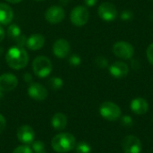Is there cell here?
Instances as JSON below:
<instances>
[{"label": "cell", "instance_id": "cell-4", "mask_svg": "<svg viewBox=\"0 0 153 153\" xmlns=\"http://www.w3.org/2000/svg\"><path fill=\"white\" fill-rule=\"evenodd\" d=\"M100 114L108 121H117L121 117V109L116 103L105 101L100 107Z\"/></svg>", "mask_w": 153, "mask_h": 153}, {"label": "cell", "instance_id": "cell-36", "mask_svg": "<svg viewBox=\"0 0 153 153\" xmlns=\"http://www.w3.org/2000/svg\"><path fill=\"white\" fill-rule=\"evenodd\" d=\"M2 97H3V91H2L0 90V99H1Z\"/></svg>", "mask_w": 153, "mask_h": 153}, {"label": "cell", "instance_id": "cell-17", "mask_svg": "<svg viewBox=\"0 0 153 153\" xmlns=\"http://www.w3.org/2000/svg\"><path fill=\"white\" fill-rule=\"evenodd\" d=\"M13 19V11L8 4L0 3V25H7Z\"/></svg>", "mask_w": 153, "mask_h": 153}, {"label": "cell", "instance_id": "cell-29", "mask_svg": "<svg viewBox=\"0 0 153 153\" xmlns=\"http://www.w3.org/2000/svg\"><path fill=\"white\" fill-rule=\"evenodd\" d=\"M5 126H6V120L4 117L0 114V134L4 132V130L5 129Z\"/></svg>", "mask_w": 153, "mask_h": 153}, {"label": "cell", "instance_id": "cell-22", "mask_svg": "<svg viewBox=\"0 0 153 153\" xmlns=\"http://www.w3.org/2000/svg\"><path fill=\"white\" fill-rule=\"evenodd\" d=\"M68 62L72 66H79L81 65V63H82V58H81V56L79 55L73 54V55H71L69 56Z\"/></svg>", "mask_w": 153, "mask_h": 153}, {"label": "cell", "instance_id": "cell-28", "mask_svg": "<svg viewBox=\"0 0 153 153\" xmlns=\"http://www.w3.org/2000/svg\"><path fill=\"white\" fill-rule=\"evenodd\" d=\"M146 55H147V58L149 62L153 65V43L148 46L147 50H146Z\"/></svg>", "mask_w": 153, "mask_h": 153}, {"label": "cell", "instance_id": "cell-18", "mask_svg": "<svg viewBox=\"0 0 153 153\" xmlns=\"http://www.w3.org/2000/svg\"><path fill=\"white\" fill-rule=\"evenodd\" d=\"M51 125L55 130H64L67 125V117L63 113H56L51 119Z\"/></svg>", "mask_w": 153, "mask_h": 153}, {"label": "cell", "instance_id": "cell-11", "mask_svg": "<svg viewBox=\"0 0 153 153\" xmlns=\"http://www.w3.org/2000/svg\"><path fill=\"white\" fill-rule=\"evenodd\" d=\"M70 43L65 39H58L53 44V53L59 59L67 57L70 53Z\"/></svg>", "mask_w": 153, "mask_h": 153}, {"label": "cell", "instance_id": "cell-5", "mask_svg": "<svg viewBox=\"0 0 153 153\" xmlns=\"http://www.w3.org/2000/svg\"><path fill=\"white\" fill-rule=\"evenodd\" d=\"M90 18V13L87 7L83 5L75 6L70 13V20L71 22L78 27H82L85 25Z\"/></svg>", "mask_w": 153, "mask_h": 153}, {"label": "cell", "instance_id": "cell-21", "mask_svg": "<svg viewBox=\"0 0 153 153\" xmlns=\"http://www.w3.org/2000/svg\"><path fill=\"white\" fill-rule=\"evenodd\" d=\"M75 152L76 153H91V148L89 143L85 142H81L77 145H75Z\"/></svg>", "mask_w": 153, "mask_h": 153}, {"label": "cell", "instance_id": "cell-2", "mask_svg": "<svg viewBox=\"0 0 153 153\" xmlns=\"http://www.w3.org/2000/svg\"><path fill=\"white\" fill-rule=\"evenodd\" d=\"M75 137L69 133L56 134L51 141V146L56 152L66 153L75 148Z\"/></svg>", "mask_w": 153, "mask_h": 153}, {"label": "cell", "instance_id": "cell-34", "mask_svg": "<svg viewBox=\"0 0 153 153\" xmlns=\"http://www.w3.org/2000/svg\"><path fill=\"white\" fill-rule=\"evenodd\" d=\"M5 1H7L8 3H11V4H18V3L22 2V0H5Z\"/></svg>", "mask_w": 153, "mask_h": 153}, {"label": "cell", "instance_id": "cell-15", "mask_svg": "<svg viewBox=\"0 0 153 153\" xmlns=\"http://www.w3.org/2000/svg\"><path fill=\"white\" fill-rule=\"evenodd\" d=\"M45 45V37L40 33L31 34L26 39L25 46L31 51H37L42 48Z\"/></svg>", "mask_w": 153, "mask_h": 153}, {"label": "cell", "instance_id": "cell-35", "mask_svg": "<svg viewBox=\"0 0 153 153\" xmlns=\"http://www.w3.org/2000/svg\"><path fill=\"white\" fill-rule=\"evenodd\" d=\"M3 52H4V48L2 47H0V56L3 54Z\"/></svg>", "mask_w": 153, "mask_h": 153}, {"label": "cell", "instance_id": "cell-23", "mask_svg": "<svg viewBox=\"0 0 153 153\" xmlns=\"http://www.w3.org/2000/svg\"><path fill=\"white\" fill-rule=\"evenodd\" d=\"M95 63L100 68H106L108 66V60L103 56H97V58L95 59Z\"/></svg>", "mask_w": 153, "mask_h": 153}, {"label": "cell", "instance_id": "cell-16", "mask_svg": "<svg viewBox=\"0 0 153 153\" xmlns=\"http://www.w3.org/2000/svg\"><path fill=\"white\" fill-rule=\"evenodd\" d=\"M131 110L136 115H144L149 110V104L146 100L143 98H135L131 101Z\"/></svg>", "mask_w": 153, "mask_h": 153}, {"label": "cell", "instance_id": "cell-24", "mask_svg": "<svg viewBox=\"0 0 153 153\" xmlns=\"http://www.w3.org/2000/svg\"><path fill=\"white\" fill-rule=\"evenodd\" d=\"M32 150L36 153L44 152H45V144L40 141H36L32 143Z\"/></svg>", "mask_w": 153, "mask_h": 153}, {"label": "cell", "instance_id": "cell-20", "mask_svg": "<svg viewBox=\"0 0 153 153\" xmlns=\"http://www.w3.org/2000/svg\"><path fill=\"white\" fill-rule=\"evenodd\" d=\"M48 85L51 89L56 91V90H59L63 87L64 82L60 77H51L48 80Z\"/></svg>", "mask_w": 153, "mask_h": 153}, {"label": "cell", "instance_id": "cell-8", "mask_svg": "<svg viewBox=\"0 0 153 153\" xmlns=\"http://www.w3.org/2000/svg\"><path fill=\"white\" fill-rule=\"evenodd\" d=\"M65 17V12L63 7L59 5H52L45 12V19L51 24H57L63 22Z\"/></svg>", "mask_w": 153, "mask_h": 153}, {"label": "cell", "instance_id": "cell-6", "mask_svg": "<svg viewBox=\"0 0 153 153\" xmlns=\"http://www.w3.org/2000/svg\"><path fill=\"white\" fill-rule=\"evenodd\" d=\"M113 52L114 54L123 59V60H128L131 59L134 54V48L133 47V45L127 41H124V40H120V41H117L114 45H113Z\"/></svg>", "mask_w": 153, "mask_h": 153}, {"label": "cell", "instance_id": "cell-38", "mask_svg": "<svg viewBox=\"0 0 153 153\" xmlns=\"http://www.w3.org/2000/svg\"><path fill=\"white\" fill-rule=\"evenodd\" d=\"M39 153H46V152H39Z\"/></svg>", "mask_w": 153, "mask_h": 153}, {"label": "cell", "instance_id": "cell-32", "mask_svg": "<svg viewBox=\"0 0 153 153\" xmlns=\"http://www.w3.org/2000/svg\"><path fill=\"white\" fill-rule=\"evenodd\" d=\"M4 37H5V31L4 30V28L2 26H0V42H2L4 40Z\"/></svg>", "mask_w": 153, "mask_h": 153}, {"label": "cell", "instance_id": "cell-12", "mask_svg": "<svg viewBox=\"0 0 153 153\" xmlns=\"http://www.w3.org/2000/svg\"><path fill=\"white\" fill-rule=\"evenodd\" d=\"M17 138L24 144H30L35 140V132L33 128L28 125H23L17 129Z\"/></svg>", "mask_w": 153, "mask_h": 153}, {"label": "cell", "instance_id": "cell-26", "mask_svg": "<svg viewBox=\"0 0 153 153\" xmlns=\"http://www.w3.org/2000/svg\"><path fill=\"white\" fill-rule=\"evenodd\" d=\"M13 153H33L32 150L27 145H21L14 149Z\"/></svg>", "mask_w": 153, "mask_h": 153}, {"label": "cell", "instance_id": "cell-3", "mask_svg": "<svg viewBox=\"0 0 153 153\" xmlns=\"http://www.w3.org/2000/svg\"><path fill=\"white\" fill-rule=\"evenodd\" d=\"M52 62L45 56H37L32 62V69L34 74L39 78L48 77L52 72Z\"/></svg>", "mask_w": 153, "mask_h": 153}, {"label": "cell", "instance_id": "cell-7", "mask_svg": "<svg viewBox=\"0 0 153 153\" xmlns=\"http://www.w3.org/2000/svg\"><path fill=\"white\" fill-rule=\"evenodd\" d=\"M98 14L104 22H111L115 21L117 17V9L114 4L109 2H104L99 6Z\"/></svg>", "mask_w": 153, "mask_h": 153}, {"label": "cell", "instance_id": "cell-13", "mask_svg": "<svg viewBox=\"0 0 153 153\" xmlns=\"http://www.w3.org/2000/svg\"><path fill=\"white\" fill-rule=\"evenodd\" d=\"M18 85V79L13 74H3L0 75V90L2 91H11Z\"/></svg>", "mask_w": 153, "mask_h": 153}, {"label": "cell", "instance_id": "cell-19", "mask_svg": "<svg viewBox=\"0 0 153 153\" xmlns=\"http://www.w3.org/2000/svg\"><path fill=\"white\" fill-rule=\"evenodd\" d=\"M7 35H8L9 38L16 40L22 35V31H21L20 27L15 23L10 24L8 29H7Z\"/></svg>", "mask_w": 153, "mask_h": 153}, {"label": "cell", "instance_id": "cell-33", "mask_svg": "<svg viewBox=\"0 0 153 153\" xmlns=\"http://www.w3.org/2000/svg\"><path fill=\"white\" fill-rule=\"evenodd\" d=\"M132 67H133L134 69L137 70V69L140 67V64L138 63V61H136V60H133V61H132Z\"/></svg>", "mask_w": 153, "mask_h": 153}, {"label": "cell", "instance_id": "cell-1", "mask_svg": "<svg viewBox=\"0 0 153 153\" xmlns=\"http://www.w3.org/2000/svg\"><path fill=\"white\" fill-rule=\"evenodd\" d=\"M5 61L12 69L21 70L27 66L29 63V55L23 47L13 46L7 50Z\"/></svg>", "mask_w": 153, "mask_h": 153}, {"label": "cell", "instance_id": "cell-14", "mask_svg": "<svg viewBox=\"0 0 153 153\" xmlns=\"http://www.w3.org/2000/svg\"><path fill=\"white\" fill-rule=\"evenodd\" d=\"M109 74L116 79H123L126 77L129 74V67L124 62H115L109 67Z\"/></svg>", "mask_w": 153, "mask_h": 153}, {"label": "cell", "instance_id": "cell-10", "mask_svg": "<svg viewBox=\"0 0 153 153\" xmlns=\"http://www.w3.org/2000/svg\"><path fill=\"white\" fill-rule=\"evenodd\" d=\"M28 95L34 100L42 101L47 99L48 97V90L40 83L38 82H31L27 90Z\"/></svg>", "mask_w": 153, "mask_h": 153}, {"label": "cell", "instance_id": "cell-27", "mask_svg": "<svg viewBox=\"0 0 153 153\" xmlns=\"http://www.w3.org/2000/svg\"><path fill=\"white\" fill-rule=\"evenodd\" d=\"M134 124V121L130 116H124L121 117V125L126 127H130Z\"/></svg>", "mask_w": 153, "mask_h": 153}, {"label": "cell", "instance_id": "cell-37", "mask_svg": "<svg viewBox=\"0 0 153 153\" xmlns=\"http://www.w3.org/2000/svg\"><path fill=\"white\" fill-rule=\"evenodd\" d=\"M35 1H37V2H41V1H45V0H35Z\"/></svg>", "mask_w": 153, "mask_h": 153}, {"label": "cell", "instance_id": "cell-25", "mask_svg": "<svg viewBox=\"0 0 153 153\" xmlns=\"http://www.w3.org/2000/svg\"><path fill=\"white\" fill-rule=\"evenodd\" d=\"M134 17V13L130 10H124L121 13H120V19L122 21L127 22L132 20V18Z\"/></svg>", "mask_w": 153, "mask_h": 153}, {"label": "cell", "instance_id": "cell-31", "mask_svg": "<svg viewBox=\"0 0 153 153\" xmlns=\"http://www.w3.org/2000/svg\"><path fill=\"white\" fill-rule=\"evenodd\" d=\"M23 79H24V81H25L26 82H30L32 81V77H31L30 74H29V73H26V74L23 75Z\"/></svg>", "mask_w": 153, "mask_h": 153}, {"label": "cell", "instance_id": "cell-30", "mask_svg": "<svg viewBox=\"0 0 153 153\" xmlns=\"http://www.w3.org/2000/svg\"><path fill=\"white\" fill-rule=\"evenodd\" d=\"M98 3V0H84V4L88 7H93Z\"/></svg>", "mask_w": 153, "mask_h": 153}, {"label": "cell", "instance_id": "cell-9", "mask_svg": "<svg viewBox=\"0 0 153 153\" xmlns=\"http://www.w3.org/2000/svg\"><path fill=\"white\" fill-rule=\"evenodd\" d=\"M122 149L125 153H141L143 144L138 137L127 135L122 141Z\"/></svg>", "mask_w": 153, "mask_h": 153}]
</instances>
